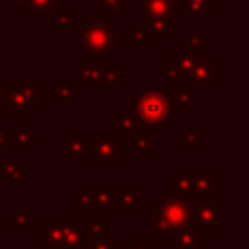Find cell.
<instances>
[{"instance_id":"8fae6325","label":"cell","mask_w":249,"mask_h":249,"mask_svg":"<svg viewBox=\"0 0 249 249\" xmlns=\"http://www.w3.org/2000/svg\"><path fill=\"white\" fill-rule=\"evenodd\" d=\"M214 233L198 226L195 220L189 222V226L173 231L167 235V245L175 249H200L206 245L208 239H212Z\"/></svg>"},{"instance_id":"f1b7e54d","label":"cell","mask_w":249,"mask_h":249,"mask_svg":"<svg viewBox=\"0 0 249 249\" xmlns=\"http://www.w3.org/2000/svg\"><path fill=\"white\" fill-rule=\"evenodd\" d=\"M167 187H169L167 195H171V196H179V198H185V200H187L189 195H191V185H189V181H187L183 175H179V173L169 175Z\"/></svg>"},{"instance_id":"52a82bcc","label":"cell","mask_w":249,"mask_h":249,"mask_svg":"<svg viewBox=\"0 0 249 249\" xmlns=\"http://www.w3.org/2000/svg\"><path fill=\"white\" fill-rule=\"evenodd\" d=\"M74 212H115V185H80V191L70 196Z\"/></svg>"},{"instance_id":"5bb4252c","label":"cell","mask_w":249,"mask_h":249,"mask_svg":"<svg viewBox=\"0 0 249 249\" xmlns=\"http://www.w3.org/2000/svg\"><path fill=\"white\" fill-rule=\"evenodd\" d=\"M165 91L169 97V113L171 115H187V111L195 103V89L189 86H181L177 80H169Z\"/></svg>"},{"instance_id":"603a6c76","label":"cell","mask_w":249,"mask_h":249,"mask_svg":"<svg viewBox=\"0 0 249 249\" xmlns=\"http://www.w3.org/2000/svg\"><path fill=\"white\" fill-rule=\"evenodd\" d=\"M117 126H119V130L124 134V142L126 140H134L140 132H144L146 128L138 123V119L132 115V113H121L119 117H117Z\"/></svg>"},{"instance_id":"8992f818","label":"cell","mask_w":249,"mask_h":249,"mask_svg":"<svg viewBox=\"0 0 249 249\" xmlns=\"http://www.w3.org/2000/svg\"><path fill=\"white\" fill-rule=\"evenodd\" d=\"M126 156V142L119 140L115 130L89 132V156L91 167H117V161Z\"/></svg>"},{"instance_id":"277c9868","label":"cell","mask_w":249,"mask_h":249,"mask_svg":"<svg viewBox=\"0 0 249 249\" xmlns=\"http://www.w3.org/2000/svg\"><path fill=\"white\" fill-rule=\"evenodd\" d=\"M126 72L109 58H88L80 62V88H123Z\"/></svg>"},{"instance_id":"e575fe53","label":"cell","mask_w":249,"mask_h":249,"mask_svg":"<svg viewBox=\"0 0 249 249\" xmlns=\"http://www.w3.org/2000/svg\"><path fill=\"white\" fill-rule=\"evenodd\" d=\"M0 115H4V109H2V84H0Z\"/></svg>"},{"instance_id":"4fadbf2b","label":"cell","mask_w":249,"mask_h":249,"mask_svg":"<svg viewBox=\"0 0 249 249\" xmlns=\"http://www.w3.org/2000/svg\"><path fill=\"white\" fill-rule=\"evenodd\" d=\"M142 16H154L169 25V35L179 33V18L175 0H142Z\"/></svg>"},{"instance_id":"6da1fadb","label":"cell","mask_w":249,"mask_h":249,"mask_svg":"<svg viewBox=\"0 0 249 249\" xmlns=\"http://www.w3.org/2000/svg\"><path fill=\"white\" fill-rule=\"evenodd\" d=\"M191 208H193V204L189 200L161 193L160 198L150 204V218H152L150 239L169 235V233L189 226V222L193 220Z\"/></svg>"},{"instance_id":"2e32d148","label":"cell","mask_w":249,"mask_h":249,"mask_svg":"<svg viewBox=\"0 0 249 249\" xmlns=\"http://www.w3.org/2000/svg\"><path fill=\"white\" fill-rule=\"evenodd\" d=\"M89 156V130H74L62 144V158L66 160H88Z\"/></svg>"},{"instance_id":"ac0fdd59","label":"cell","mask_w":249,"mask_h":249,"mask_svg":"<svg viewBox=\"0 0 249 249\" xmlns=\"http://www.w3.org/2000/svg\"><path fill=\"white\" fill-rule=\"evenodd\" d=\"M53 88H54L53 103L56 107H70L72 101L82 95V88L74 86L70 78H54L53 80Z\"/></svg>"},{"instance_id":"cb8c5ba5","label":"cell","mask_w":249,"mask_h":249,"mask_svg":"<svg viewBox=\"0 0 249 249\" xmlns=\"http://www.w3.org/2000/svg\"><path fill=\"white\" fill-rule=\"evenodd\" d=\"M74 10L70 6H62L60 10H56V14L53 16V31L56 35H70L72 33V21H74Z\"/></svg>"},{"instance_id":"7a4b0ae2","label":"cell","mask_w":249,"mask_h":249,"mask_svg":"<svg viewBox=\"0 0 249 249\" xmlns=\"http://www.w3.org/2000/svg\"><path fill=\"white\" fill-rule=\"evenodd\" d=\"M2 109L4 115H35L37 113V80L35 78H4Z\"/></svg>"},{"instance_id":"e0dca14e","label":"cell","mask_w":249,"mask_h":249,"mask_svg":"<svg viewBox=\"0 0 249 249\" xmlns=\"http://www.w3.org/2000/svg\"><path fill=\"white\" fill-rule=\"evenodd\" d=\"M29 167L21 165L19 160H2L0 161V185H27Z\"/></svg>"},{"instance_id":"d6a6232c","label":"cell","mask_w":249,"mask_h":249,"mask_svg":"<svg viewBox=\"0 0 249 249\" xmlns=\"http://www.w3.org/2000/svg\"><path fill=\"white\" fill-rule=\"evenodd\" d=\"M89 249H117V239L103 235V237H99L97 241H93Z\"/></svg>"},{"instance_id":"836d02e7","label":"cell","mask_w":249,"mask_h":249,"mask_svg":"<svg viewBox=\"0 0 249 249\" xmlns=\"http://www.w3.org/2000/svg\"><path fill=\"white\" fill-rule=\"evenodd\" d=\"M8 148V132L2 128V124H0V156H2V152Z\"/></svg>"},{"instance_id":"7c38bea8","label":"cell","mask_w":249,"mask_h":249,"mask_svg":"<svg viewBox=\"0 0 249 249\" xmlns=\"http://www.w3.org/2000/svg\"><path fill=\"white\" fill-rule=\"evenodd\" d=\"M222 202L216 200H208V202H196L191 208V218L202 226L208 231H216L224 226V214H222Z\"/></svg>"},{"instance_id":"d6986e66","label":"cell","mask_w":249,"mask_h":249,"mask_svg":"<svg viewBox=\"0 0 249 249\" xmlns=\"http://www.w3.org/2000/svg\"><path fill=\"white\" fill-rule=\"evenodd\" d=\"M8 148H12V150H35L37 148V132L27 123H19L16 126V130L8 132Z\"/></svg>"},{"instance_id":"f546056e","label":"cell","mask_w":249,"mask_h":249,"mask_svg":"<svg viewBox=\"0 0 249 249\" xmlns=\"http://www.w3.org/2000/svg\"><path fill=\"white\" fill-rule=\"evenodd\" d=\"M105 10H107V14L109 16H113V18H123L124 14H126V0H97Z\"/></svg>"},{"instance_id":"4316f807","label":"cell","mask_w":249,"mask_h":249,"mask_svg":"<svg viewBox=\"0 0 249 249\" xmlns=\"http://www.w3.org/2000/svg\"><path fill=\"white\" fill-rule=\"evenodd\" d=\"M12 230H35L37 228V212L35 210H14L10 218Z\"/></svg>"},{"instance_id":"d4e9b609","label":"cell","mask_w":249,"mask_h":249,"mask_svg":"<svg viewBox=\"0 0 249 249\" xmlns=\"http://www.w3.org/2000/svg\"><path fill=\"white\" fill-rule=\"evenodd\" d=\"M204 132L202 130H179L177 132V148L179 150H187V148H195V150H204L206 142H204Z\"/></svg>"},{"instance_id":"d590c367","label":"cell","mask_w":249,"mask_h":249,"mask_svg":"<svg viewBox=\"0 0 249 249\" xmlns=\"http://www.w3.org/2000/svg\"><path fill=\"white\" fill-rule=\"evenodd\" d=\"M35 249H70V247H35Z\"/></svg>"},{"instance_id":"30bf717a","label":"cell","mask_w":249,"mask_h":249,"mask_svg":"<svg viewBox=\"0 0 249 249\" xmlns=\"http://www.w3.org/2000/svg\"><path fill=\"white\" fill-rule=\"evenodd\" d=\"M198 53L193 51H169L167 58L160 62V78L161 80H187V76L193 70V64L196 60Z\"/></svg>"},{"instance_id":"3957f363","label":"cell","mask_w":249,"mask_h":249,"mask_svg":"<svg viewBox=\"0 0 249 249\" xmlns=\"http://www.w3.org/2000/svg\"><path fill=\"white\" fill-rule=\"evenodd\" d=\"M132 109H134L132 115L150 132L160 128L171 117L167 91L165 89H158V88H144L132 99Z\"/></svg>"},{"instance_id":"4dcf8cb0","label":"cell","mask_w":249,"mask_h":249,"mask_svg":"<svg viewBox=\"0 0 249 249\" xmlns=\"http://www.w3.org/2000/svg\"><path fill=\"white\" fill-rule=\"evenodd\" d=\"M206 35L204 33H189L187 35V51H193V53H200V51H206Z\"/></svg>"},{"instance_id":"44dd1931","label":"cell","mask_w":249,"mask_h":249,"mask_svg":"<svg viewBox=\"0 0 249 249\" xmlns=\"http://www.w3.org/2000/svg\"><path fill=\"white\" fill-rule=\"evenodd\" d=\"M124 43H128V45H154V43L156 45H165L152 31H148L142 25H134V23L124 25Z\"/></svg>"},{"instance_id":"9a60e30c","label":"cell","mask_w":249,"mask_h":249,"mask_svg":"<svg viewBox=\"0 0 249 249\" xmlns=\"http://www.w3.org/2000/svg\"><path fill=\"white\" fill-rule=\"evenodd\" d=\"M144 206V196L134 189L132 183L115 185V212H140Z\"/></svg>"},{"instance_id":"484cf974","label":"cell","mask_w":249,"mask_h":249,"mask_svg":"<svg viewBox=\"0 0 249 249\" xmlns=\"http://www.w3.org/2000/svg\"><path fill=\"white\" fill-rule=\"evenodd\" d=\"M154 152V144H152V132L144 130L140 132L134 140H132V156L136 160H150Z\"/></svg>"},{"instance_id":"7402d4cb","label":"cell","mask_w":249,"mask_h":249,"mask_svg":"<svg viewBox=\"0 0 249 249\" xmlns=\"http://www.w3.org/2000/svg\"><path fill=\"white\" fill-rule=\"evenodd\" d=\"M175 6L187 10V14L193 18L214 16V0H175Z\"/></svg>"},{"instance_id":"8d00e7d4","label":"cell","mask_w":249,"mask_h":249,"mask_svg":"<svg viewBox=\"0 0 249 249\" xmlns=\"http://www.w3.org/2000/svg\"><path fill=\"white\" fill-rule=\"evenodd\" d=\"M0 58H2V27H0Z\"/></svg>"},{"instance_id":"9c48e42d","label":"cell","mask_w":249,"mask_h":249,"mask_svg":"<svg viewBox=\"0 0 249 249\" xmlns=\"http://www.w3.org/2000/svg\"><path fill=\"white\" fill-rule=\"evenodd\" d=\"M222 70L214 66V53L212 51H200L196 54V60L193 64L191 74L187 76V86L195 91L200 88H212L218 78H222Z\"/></svg>"},{"instance_id":"ba28073f","label":"cell","mask_w":249,"mask_h":249,"mask_svg":"<svg viewBox=\"0 0 249 249\" xmlns=\"http://www.w3.org/2000/svg\"><path fill=\"white\" fill-rule=\"evenodd\" d=\"M177 173L183 175L191 185V195L187 198L191 204L214 200V169L210 165H179Z\"/></svg>"},{"instance_id":"1f68e13d","label":"cell","mask_w":249,"mask_h":249,"mask_svg":"<svg viewBox=\"0 0 249 249\" xmlns=\"http://www.w3.org/2000/svg\"><path fill=\"white\" fill-rule=\"evenodd\" d=\"M152 239L150 237H126L124 239V249H150Z\"/></svg>"},{"instance_id":"5b68a950","label":"cell","mask_w":249,"mask_h":249,"mask_svg":"<svg viewBox=\"0 0 249 249\" xmlns=\"http://www.w3.org/2000/svg\"><path fill=\"white\" fill-rule=\"evenodd\" d=\"M117 31L105 18H91L80 29V47L89 58H107L115 51Z\"/></svg>"},{"instance_id":"83f0119b","label":"cell","mask_w":249,"mask_h":249,"mask_svg":"<svg viewBox=\"0 0 249 249\" xmlns=\"http://www.w3.org/2000/svg\"><path fill=\"white\" fill-rule=\"evenodd\" d=\"M82 233H84V241L88 243V247H91L93 241H97L99 237L105 235V220H101V218L82 220Z\"/></svg>"},{"instance_id":"ffe728a7","label":"cell","mask_w":249,"mask_h":249,"mask_svg":"<svg viewBox=\"0 0 249 249\" xmlns=\"http://www.w3.org/2000/svg\"><path fill=\"white\" fill-rule=\"evenodd\" d=\"M18 6L23 8L29 18H35V16L53 18L56 10L64 6V0H18Z\"/></svg>"}]
</instances>
